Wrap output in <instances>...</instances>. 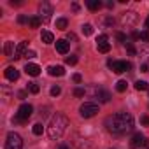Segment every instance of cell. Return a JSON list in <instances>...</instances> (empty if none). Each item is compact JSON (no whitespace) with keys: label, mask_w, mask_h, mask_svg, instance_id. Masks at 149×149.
Returning a JSON list of instances; mask_svg holds the SVG:
<instances>
[{"label":"cell","mask_w":149,"mask_h":149,"mask_svg":"<svg viewBox=\"0 0 149 149\" xmlns=\"http://www.w3.org/2000/svg\"><path fill=\"white\" fill-rule=\"evenodd\" d=\"M105 128L107 132L114 133V135H121V133H126L133 128V116L128 114V112H118V114H112L105 119Z\"/></svg>","instance_id":"obj_1"},{"label":"cell","mask_w":149,"mask_h":149,"mask_svg":"<svg viewBox=\"0 0 149 149\" xmlns=\"http://www.w3.org/2000/svg\"><path fill=\"white\" fill-rule=\"evenodd\" d=\"M67 126H68V118H67L65 114H61V112H56V114L51 118V123H49V126H47V135H49V139H53V140L61 139V135L65 133Z\"/></svg>","instance_id":"obj_2"},{"label":"cell","mask_w":149,"mask_h":149,"mask_svg":"<svg viewBox=\"0 0 149 149\" xmlns=\"http://www.w3.org/2000/svg\"><path fill=\"white\" fill-rule=\"evenodd\" d=\"M32 114H33V107L30 104H23V105H19V109L16 112V121L18 123H26L32 118Z\"/></svg>","instance_id":"obj_3"},{"label":"cell","mask_w":149,"mask_h":149,"mask_svg":"<svg viewBox=\"0 0 149 149\" xmlns=\"http://www.w3.org/2000/svg\"><path fill=\"white\" fill-rule=\"evenodd\" d=\"M21 147H23V139L18 133L11 132L6 140V149H21Z\"/></svg>","instance_id":"obj_4"},{"label":"cell","mask_w":149,"mask_h":149,"mask_svg":"<svg viewBox=\"0 0 149 149\" xmlns=\"http://www.w3.org/2000/svg\"><path fill=\"white\" fill-rule=\"evenodd\" d=\"M79 112H81V116H83V118H93V116L98 112V105H97V104H93V102H84V104L81 105Z\"/></svg>","instance_id":"obj_5"},{"label":"cell","mask_w":149,"mask_h":149,"mask_svg":"<svg viewBox=\"0 0 149 149\" xmlns=\"http://www.w3.org/2000/svg\"><path fill=\"white\" fill-rule=\"evenodd\" d=\"M109 67H111L112 72L123 74V72H126V70L132 68V63L130 61H112V60H109Z\"/></svg>","instance_id":"obj_6"},{"label":"cell","mask_w":149,"mask_h":149,"mask_svg":"<svg viewBox=\"0 0 149 149\" xmlns=\"http://www.w3.org/2000/svg\"><path fill=\"white\" fill-rule=\"evenodd\" d=\"M97 47H98V51H100V53H109V51H111L109 37H107L105 33L98 35V39H97Z\"/></svg>","instance_id":"obj_7"},{"label":"cell","mask_w":149,"mask_h":149,"mask_svg":"<svg viewBox=\"0 0 149 149\" xmlns=\"http://www.w3.org/2000/svg\"><path fill=\"white\" fill-rule=\"evenodd\" d=\"M39 13H40V19L42 21H47L49 18H51V14H53V7L47 4V2H42L40 6H39Z\"/></svg>","instance_id":"obj_8"},{"label":"cell","mask_w":149,"mask_h":149,"mask_svg":"<svg viewBox=\"0 0 149 149\" xmlns=\"http://www.w3.org/2000/svg\"><path fill=\"white\" fill-rule=\"evenodd\" d=\"M147 144H149V140H147L146 135H142L140 132L135 133V135L132 137V147H133V149H137V147H144V146H147Z\"/></svg>","instance_id":"obj_9"},{"label":"cell","mask_w":149,"mask_h":149,"mask_svg":"<svg viewBox=\"0 0 149 149\" xmlns=\"http://www.w3.org/2000/svg\"><path fill=\"white\" fill-rule=\"evenodd\" d=\"M95 95H97V98H98V102H102V104H107L112 97H111V93L107 91V90H104V88H97V91H95Z\"/></svg>","instance_id":"obj_10"},{"label":"cell","mask_w":149,"mask_h":149,"mask_svg":"<svg viewBox=\"0 0 149 149\" xmlns=\"http://www.w3.org/2000/svg\"><path fill=\"white\" fill-rule=\"evenodd\" d=\"M47 72H49V76H53V77H61L65 74V68L61 65H51L47 68Z\"/></svg>","instance_id":"obj_11"},{"label":"cell","mask_w":149,"mask_h":149,"mask_svg":"<svg viewBox=\"0 0 149 149\" xmlns=\"http://www.w3.org/2000/svg\"><path fill=\"white\" fill-rule=\"evenodd\" d=\"M25 72L28 74V76L37 77L39 74H40V67H39V65H35V63H26V65H25Z\"/></svg>","instance_id":"obj_12"},{"label":"cell","mask_w":149,"mask_h":149,"mask_svg":"<svg viewBox=\"0 0 149 149\" xmlns=\"http://www.w3.org/2000/svg\"><path fill=\"white\" fill-rule=\"evenodd\" d=\"M26 51H28V42H26V40L19 42V44L16 46V56H14V60H18V58H21V56H25V54H26Z\"/></svg>","instance_id":"obj_13"},{"label":"cell","mask_w":149,"mask_h":149,"mask_svg":"<svg viewBox=\"0 0 149 149\" xmlns=\"http://www.w3.org/2000/svg\"><path fill=\"white\" fill-rule=\"evenodd\" d=\"M4 74H6V77H7L9 81H18V79H19V72H18L14 67H7Z\"/></svg>","instance_id":"obj_14"},{"label":"cell","mask_w":149,"mask_h":149,"mask_svg":"<svg viewBox=\"0 0 149 149\" xmlns=\"http://www.w3.org/2000/svg\"><path fill=\"white\" fill-rule=\"evenodd\" d=\"M68 42L67 40H63V39H60V40H56V51L60 53V54H67L68 53Z\"/></svg>","instance_id":"obj_15"},{"label":"cell","mask_w":149,"mask_h":149,"mask_svg":"<svg viewBox=\"0 0 149 149\" xmlns=\"http://www.w3.org/2000/svg\"><path fill=\"white\" fill-rule=\"evenodd\" d=\"M4 53H6V56L7 58H14L16 56V47H14V42H6V46H4Z\"/></svg>","instance_id":"obj_16"},{"label":"cell","mask_w":149,"mask_h":149,"mask_svg":"<svg viewBox=\"0 0 149 149\" xmlns=\"http://www.w3.org/2000/svg\"><path fill=\"white\" fill-rule=\"evenodd\" d=\"M86 6H88L90 11H98V9L102 7V2H100V0H88Z\"/></svg>","instance_id":"obj_17"},{"label":"cell","mask_w":149,"mask_h":149,"mask_svg":"<svg viewBox=\"0 0 149 149\" xmlns=\"http://www.w3.org/2000/svg\"><path fill=\"white\" fill-rule=\"evenodd\" d=\"M40 23H42V19H40L39 16H32V18H28V26H30V28H37V26H40Z\"/></svg>","instance_id":"obj_18"},{"label":"cell","mask_w":149,"mask_h":149,"mask_svg":"<svg viewBox=\"0 0 149 149\" xmlns=\"http://www.w3.org/2000/svg\"><path fill=\"white\" fill-rule=\"evenodd\" d=\"M40 37H42V42H46V44H51V42H54V35H53L51 32H47V30H44Z\"/></svg>","instance_id":"obj_19"},{"label":"cell","mask_w":149,"mask_h":149,"mask_svg":"<svg viewBox=\"0 0 149 149\" xmlns=\"http://www.w3.org/2000/svg\"><path fill=\"white\" fill-rule=\"evenodd\" d=\"M67 25H68V21H67L65 18H58V19H56V28H58V30H65Z\"/></svg>","instance_id":"obj_20"},{"label":"cell","mask_w":149,"mask_h":149,"mask_svg":"<svg viewBox=\"0 0 149 149\" xmlns=\"http://www.w3.org/2000/svg\"><path fill=\"white\" fill-rule=\"evenodd\" d=\"M147 88H149V84H147L146 81H137V83H135V90H137V91H146Z\"/></svg>","instance_id":"obj_21"},{"label":"cell","mask_w":149,"mask_h":149,"mask_svg":"<svg viewBox=\"0 0 149 149\" xmlns=\"http://www.w3.org/2000/svg\"><path fill=\"white\" fill-rule=\"evenodd\" d=\"M28 91H30V93H33V95H37V93L40 91L39 83H28Z\"/></svg>","instance_id":"obj_22"},{"label":"cell","mask_w":149,"mask_h":149,"mask_svg":"<svg viewBox=\"0 0 149 149\" xmlns=\"http://www.w3.org/2000/svg\"><path fill=\"white\" fill-rule=\"evenodd\" d=\"M32 132H33V135H42V132H44L42 123H35V125H33V128H32Z\"/></svg>","instance_id":"obj_23"},{"label":"cell","mask_w":149,"mask_h":149,"mask_svg":"<svg viewBox=\"0 0 149 149\" xmlns=\"http://www.w3.org/2000/svg\"><path fill=\"white\" fill-rule=\"evenodd\" d=\"M126 81H118L116 83V91H119V93H123V91H126Z\"/></svg>","instance_id":"obj_24"},{"label":"cell","mask_w":149,"mask_h":149,"mask_svg":"<svg viewBox=\"0 0 149 149\" xmlns=\"http://www.w3.org/2000/svg\"><path fill=\"white\" fill-rule=\"evenodd\" d=\"M81 32H83L84 35H91V33H93V26L86 23V25H83V26H81Z\"/></svg>","instance_id":"obj_25"},{"label":"cell","mask_w":149,"mask_h":149,"mask_svg":"<svg viewBox=\"0 0 149 149\" xmlns=\"http://www.w3.org/2000/svg\"><path fill=\"white\" fill-rule=\"evenodd\" d=\"M65 63H67V65H76V63H77V56H76V54L67 56V58H65Z\"/></svg>","instance_id":"obj_26"},{"label":"cell","mask_w":149,"mask_h":149,"mask_svg":"<svg viewBox=\"0 0 149 149\" xmlns=\"http://www.w3.org/2000/svg\"><path fill=\"white\" fill-rule=\"evenodd\" d=\"M74 97H77V98L84 97V88H76L74 90Z\"/></svg>","instance_id":"obj_27"},{"label":"cell","mask_w":149,"mask_h":149,"mask_svg":"<svg viewBox=\"0 0 149 149\" xmlns=\"http://www.w3.org/2000/svg\"><path fill=\"white\" fill-rule=\"evenodd\" d=\"M116 37H118V40H119V42H125V44L128 42V37H126L125 33H121V32H118V33H116Z\"/></svg>","instance_id":"obj_28"},{"label":"cell","mask_w":149,"mask_h":149,"mask_svg":"<svg viewBox=\"0 0 149 149\" xmlns=\"http://www.w3.org/2000/svg\"><path fill=\"white\" fill-rule=\"evenodd\" d=\"M60 93H61V88L60 86H53L51 88V97H58Z\"/></svg>","instance_id":"obj_29"},{"label":"cell","mask_w":149,"mask_h":149,"mask_svg":"<svg viewBox=\"0 0 149 149\" xmlns=\"http://www.w3.org/2000/svg\"><path fill=\"white\" fill-rule=\"evenodd\" d=\"M140 40H144V42H149V30H144V32H140Z\"/></svg>","instance_id":"obj_30"},{"label":"cell","mask_w":149,"mask_h":149,"mask_svg":"<svg viewBox=\"0 0 149 149\" xmlns=\"http://www.w3.org/2000/svg\"><path fill=\"white\" fill-rule=\"evenodd\" d=\"M126 51H128V54H132V56L137 53V51H135V47H133L132 44H126Z\"/></svg>","instance_id":"obj_31"},{"label":"cell","mask_w":149,"mask_h":149,"mask_svg":"<svg viewBox=\"0 0 149 149\" xmlns=\"http://www.w3.org/2000/svg\"><path fill=\"white\" fill-rule=\"evenodd\" d=\"M72 79H74V83H77V84H79V83L83 81V76H81V74H74V77H72Z\"/></svg>","instance_id":"obj_32"},{"label":"cell","mask_w":149,"mask_h":149,"mask_svg":"<svg viewBox=\"0 0 149 149\" xmlns=\"http://www.w3.org/2000/svg\"><path fill=\"white\" fill-rule=\"evenodd\" d=\"M140 123H142L144 126H149V116H142V118H140Z\"/></svg>","instance_id":"obj_33"},{"label":"cell","mask_w":149,"mask_h":149,"mask_svg":"<svg viewBox=\"0 0 149 149\" xmlns=\"http://www.w3.org/2000/svg\"><path fill=\"white\" fill-rule=\"evenodd\" d=\"M18 23H28V19L25 16H18Z\"/></svg>","instance_id":"obj_34"},{"label":"cell","mask_w":149,"mask_h":149,"mask_svg":"<svg viewBox=\"0 0 149 149\" xmlns=\"http://www.w3.org/2000/svg\"><path fill=\"white\" fill-rule=\"evenodd\" d=\"M25 56H26V58H33V56H35V51H26Z\"/></svg>","instance_id":"obj_35"},{"label":"cell","mask_w":149,"mask_h":149,"mask_svg":"<svg viewBox=\"0 0 149 149\" xmlns=\"http://www.w3.org/2000/svg\"><path fill=\"white\" fill-rule=\"evenodd\" d=\"M140 70H142V72H149V67H147V65H142Z\"/></svg>","instance_id":"obj_36"},{"label":"cell","mask_w":149,"mask_h":149,"mask_svg":"<svg viewBox=\"0 0 149 149\" xmlns=\"http://www.w3.org/2000/svg\"><path fill=\"white\" fill-rule=\"evenodd\" d=\"M58 149H70V147H68L67 144H60V146H58Z\"/></svg>","instance_id":"obj_37"},{"label":"cell","mask_w":149,"mask_h":149,"mask_svg":"<svg viewBox=\"0 0 149 149\" xmlns=\"http://www.w3.org/2000/svg\"><path fill=\"white\" fill-rule=\"evenodd\" d=\"M67 37H68V40H76V35H74V33H68Z\"/></svg>","instance_id":"obj_38"},{"label":"cell","mask_w":149,"mask_h":149,"mask_svg":"<svg viewBox=\"0 0 149 149\" xmlns=\"http://www.w3.org/2000/svg\"><path fill=\"white\" fill-rule=\"evenodd\" d=\"M18 95H19V98H25V97H26V93H25V91H19Z\"/></svg>","instance_id":"obj_39"},{"label":"cell","mask_w":149,"mask_h":149,"mask_svg":"<svg viewBox=\"0 0 149 149\" xmlns=\"http://www.w3.org/2000/svg\"><path fill=\"white\" fill-rule=\"evenodd\" d=\"M146 28L149 30V16H147V19H146Z\"/></svg>","instance_id":"obj_40"},{"label":"cell","mask_w":149,"mask_h":149,"mask_svg":"<svg viewBox=\"0 0 149 149\" xmlns=\"http://www.w3.org/2000/svg\"><path fill=\"white\" fill-rule=\"evenodd\" d=\"M147 149H149V147H147Z\"/></svg>","instance_id":"obj_41"}]
</instances>
